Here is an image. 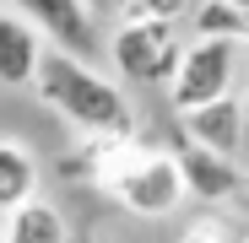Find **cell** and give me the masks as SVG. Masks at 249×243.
<instances>
[{
  "label": "cell",
  "instance_id": "1",
  "mask_svg": "<svg viewBox=\"0 0 249 243\" xmlns=\"http://www.w3.org/2000/svg\"><path fill=\"white\" fill-rule=\"evenodd\" d=\"M33 87H38V97H44L60 119H71L81 135H130L136 130V108L119 92V81L92 70L81 54L44 49V65H38Z\"/></svg>",
  "mask_w": 249,
  "mask_h": 243
},
{
  "label": "cell",
  "instance_id": "2",
  "mask_svg": "<svg viewBox=\"0 0 249 243\" xmlns=\"http://www.w3.org/2000/svg\"><path fill=\"white\" fill-rule=\"evenodd\" d=\"M108 60L124 81L136 87H168L179 60H184V44H179V27L174 16H152V11H136L130 22H119L114 38H108Z\"/></svg>",
  "mask_w": 249,
  "mask_h": 243
},
{
  "label": "cell",
  "instance_id": "3",
  "mask_svg": "<svg viewBox=\"0 0 249 243\" xmlns=\"http://www.w3.org/2000/svg\"><path fill=\"white\" fill-rule=\"evenodd\" d=\"M233 87H238V44L233 38H190L184 60L168 81V103L184 113V108L228 97Z\"/></svg>",
  "mask_w": 249,
  "mask_h": 243
},
{
  "label": "cell",
  "instance_id": "4",
  "mask_svg": "<svg viewBox=\"0 0 249 243\" xmlns=\"http://www.w3.org/2000/svg\"><path fill=\"white\" fill-rule=\"evenodd\" d=\"M184 194H190V184H184V168H179V151H141L124 168V178L114 184V200L124 211L146 216V222L174 216L184 206Z\"/></svg>",
  "mask_w": 249,
  "mask_h": 243
},
{
  "label": "cell",
  "instance_id": "5",
  "mask_svg": "<svg viewBox=\"0 0 249 243\" xmlns=\"http://www.w3.org/2000/svg\"><path fill=\"white\" fill-rule=\"evenodd\" d=\"M11 6L49 38L54 49H65V54H81V60H92L98 54V16H92V6L87 0H11Z\"/></svg>",
  "mask_w": 249,
  "mask_h": 243
},
{
  "label": "cell",
  "instance_id": "6",
  "mask_svg": "<svg viewBox=\"0 0 249 243\" xmlns=\"http://www.w3.org/2000/svg\"><path fill=\"white\" fill-rule=\"evenodd\" d=\"M184 141L195 146H212L222 157H244L249 151V108L238 92L217 97V103H200V108H184Z\"/></svg>",
  "mask_w": 249,
  "mask_h": 243
},
{
  "label": "cell",
  "instance_id": "7",
  "mask_svg": "<svg viewBox=\"0 0 249 243\" xmlns=\"http://www.w3.org/2000/svg\"><path fill=\"white\" fill-rule=\"evenodd\" d=\"M179 168H184V184L195 200H206V206H217V200H233L244 189V168H238V157H222L212 146H195L184 141L179 146Z\"/></svg>",
  "mask_w": 249,
  "mask_h": 243
},
{
  "label": "cell",
  "instance_id": "8",
  "mask_svg": "<svg viewBox=\"0 0 249 243\" xmlns=\"http://www.w3.org/2000/svg\"><path fill=\"white\" fill-rule=\"evenodd\" d=\"M44 65V32L17 6L0 11V87H33Z\"/></svg>",
  "mask_w": 249,
  "mask_h": 243
},
{
  "label": "cell",
  "instance_id": "9",
  "mask_svg": "<svg viewBox=\"0 0 249 243\" xmlns=\"http://www.w3.org/2000/svg\"><path fill=\"white\" fill-rule=\"evenodd\" d=\"M0 238L6 243H65V216L33 194V200H22L17 211H6V232Z\"/></svg>",
  "mask_w": 249,
  "mask_h": 243
},
{
  "label": "cell",
  "instance_id": "10",
  "mask_svg": "<svg viewBox=\"0 0 249 243\" xmlns=\"http://www.w3.org/2000/svg\"><path fill=\"white\" fill-rule=\"evenodd\" d=\"M38 194V162L27 146L0 141V211H17L22 200Z\"/></svg>",
  "mask_w": 249,
  "mask_h": 243
},
{
  "label": "cell",
  "instance_id": "11",
  "mask_svg": "<svg viewBox=\"0 0 249 243\" xmlns=\"http://www.w3.org/2000/svg\"><path fill=\"white\" fill-rule=\"evenodd\" d=\"M190 27H195V38H233V44L249 38V16L233 6V0H200Z\"/></svg>",
  "mask_w": 249,
  "mask_h": 243
},
{
  "label": "cell",
  "instance_id": "12",
  "mask_svg": "<svg viewBox=\"0 0 249 243\" xmlns=\"http://www.w3.org/2000/svg\"><path fill=\"white\" fill-rule=\"evenodd\" d=\"M130 6H141V11H152V16H179L184 0H130Z\"/></svg>",
  "mask_w": 249,
  "mask_h": 243
},
{
  "label": "cell",
  "instance_id": "13",
  "mask_svg": "<svg viewBox=\"0 0 249 243\" xmlns=\"http://www.w3.org/2000/svg\"><path fill=\"white\" fill-rule=\"evenodd\" d=\"M233 6H238V11H244V16H249V0H233Z\"/></svg>",
  "mask_w": 249,
  "mask_h": 243
},
{
  "label": "cell",
  "instance_id": "14",
  "mask_svg": "<svg viewBox=\"0 0 249 243\" xmlns=\"http://www.w3.org/2000/svg\"><path fill=\"white\" fill-rule=\"evenodd\" d=\"M244 243H249V232H244Z\"/></svg>",
  "mask_w": 249,
  "mask_h": 243
},
{
  "label": "cell",
  "instance_id": "15",
  "mask_svg": "<svg viewBox=\"0 0 249 243\" xmlns=\"http://www.w3.org/2000/svg\"><path fill=\"white\" fill-rule=\"evenodd\" d=\"M0 243H6V238H0Z\"/></svg>",
  "mask_w": 249,
  "mask_h": 243
}]
</instances>
